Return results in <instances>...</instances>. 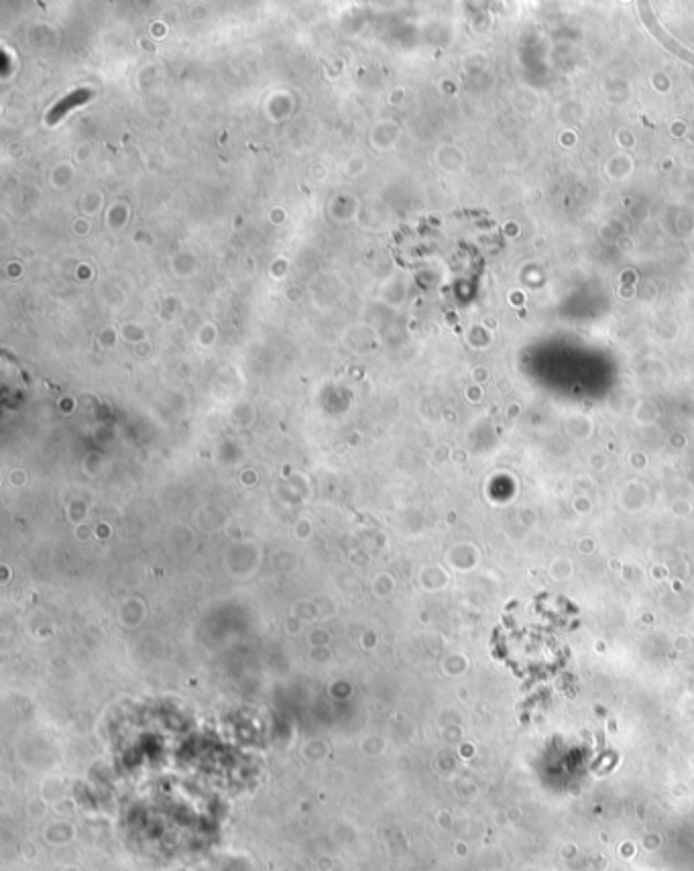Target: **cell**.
I'll return each mask as SVG.
<instances>
[{"label": "cell", "mask_w": 694, "mask_h": 871, "mask_svg": "<svg viewBox=\"0 0 694 871\" xmlns=\"http://www.w3.org/2000/svg\"><path fill=\"white\" fill-rule=\"evenodd\" d=\"M643 14H645V19H647V25H649V29H651V31L656 33V37H658V39H666V37H664V33H662V29H658V25L654 23L651 14L647 12V4H641V16H643ZM666 41H668L666 45H668V47H670L672 51H676L678 56H682V58H684L686 62H693L694 63V56H691V53H686V51H684L682 47H678V45H676V43H674L672 39H666Z\"/></svg>", "instance_id": "2"}, {"label": "cell", "mask_w": 694, "mask_h": 871, "mask_svg": "<svg viewBox=\"0 0 694 871\" xmlns=\"http://www.w3.org/2000/svg\"><path fill=\"white\" fill-rule=\"evenodd\" d=\"M92 98V92L90 90H75V92H71L67 98H63L60 104H56L53 108H51V112H49V117H47V123L49 125H56L60 119H62L63 115H67L73 106H80V104H84L86 100H90Z\"/></svg>", "instance_id": "1"}]
</instances>
